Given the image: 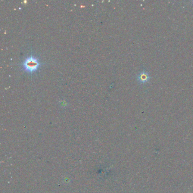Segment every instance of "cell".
<instances>
[{"label":"cell","instance_id":"1","mask_svg":"<svg viewBox=\"0 0 193 193\" xmlns=\"http://www.w3.org/2000/svg\"><path fill=\"white\" fill-rule=\"evenodd\" d=\"M40 66V62L37 57L30 56L25 58L22 64L24 70L30 73H33L38 70Z\"/></svg>","mask_w":193,"mask_h":193},{"label":"cell","instance_id":"2","mask_svg":"<svg viewBox=\"0 0 193 193\" xmlns=\"http://www.w3.org/2000/svg\"><path fill=\"white\" fill-rule=\"evenodd\" d=\"M150 79V76H148V74L146 72V71H143L142 73H141L138 77V81L141 83H147Z\"/></svg>","mask_w":193,"mask_h":193}]
</instances>
